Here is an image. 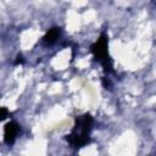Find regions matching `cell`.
<instances>
[{
    "instance_id": "obj_1",
    "label": "cell",
    "mask_w": 156,
    "mask_h": 156,
    "mask_svg": "<svg viewBox=\"0 0 156 156\" xmlns=\"http://www.w3.org/2000/svg\"><path fill=\"white\" fill-rule=\"evenodd\" d=\"M94 126V118L90 113H83L77 116L71 132L66 135L68 145L74 149H82L91 141V130Z\"/></svg>"
},
{
    "instance_id": "obj_2",
    "label": "cell",
    "mask_w": 156,
    "mask_h": 156,
    "mask_svg": "<svg viewBox=\"0 0 156 156\" xmlns=\"http://www.w3.org/2000/svg\"><path fill=\"white\" fill-rule=\"evenodd\" d=\"M90 51H91L95 61H98L102 66V68L106 73H115L113 61L108 54V37H107L106 32H102L101 35L99 37V39L90 46Z\"/></svg>"
},
{
    "instance_id": "obj_3",
    "label": "cell",
    "mask_w": 156,
    "mask_h": 156,
    "mask_svg": "<svg viewBox=\"0 0 156 156\" xmlns=\"http://www.w3.org/2000/svg\"><path fill=\"white\" fill-rule=\"evenodd\" d=\"M20 134H21V126L15 121L7 122L4 128V143L9 146L13 145V143L16 141Z\"/></svg>"
},
{
    "instance_id": "obj_4",
    "label": "cell",
    "mask_w": 156,
    "mask_h": 156,
    "mask_svg": "<svg viewBox=\"0 0 156 156\" xmlns=\"http://www.w3.org/2000/svg\"><path fill=\"white\" fill-rule=\"evenodd\" d=\"M61 34H62V30H61L60 27H52V28H50V29L45 33V35L43 37L41 41H43L44 45L51 46V45H54V44L58 40V38L61 37Z\"/></svg>"
},
{
    "instance_id": "obj_5",
    "label": "cell",
    "mask_w": 156,
    "mask_h": 156,
    "mask_svg": "<svg viewBox=\"0 0 156 156\" xmlns=\"http://www.w3.org/2000/svg\"><path fill=\"white\" fill-rule=\"evenodd\" d=\"M102 85H104V88H105V89L112 90V83H111V79H110V78L102 77Z\"/></svg>"
},
{
    "instance_id": "obj_6",
    "label": "cell",
    "mask_w": 156,
    "mask_h": 156,
    "mask_svg": "<svg viewBox=\"0 0 156 156\" xmlns=\"http://www.w3.org/2000/svg\"><path fill=\"white\" fill-rule=\"evenodd\" d=\"M24 62V58H23V56L20 54V55H17V57H16V60H15V65H21V63H23Z\"/></svg>"
},
{
    "instance_id": "obj_7",
    "label": "cell",
    "mask_w": 156,
    "mask_h": 156,
    "mask_svg": "<svg viewBox=\"0 0 156 156\" xmlns=\"http://www.w3.org/2000/svg\"><path fill=\"white\" fill-rule=\"evenodd\" d=\"M6 116H7V110L5 107H1V110H0V118L1 119H5Z\"/></svg>"
}]
</instances>
